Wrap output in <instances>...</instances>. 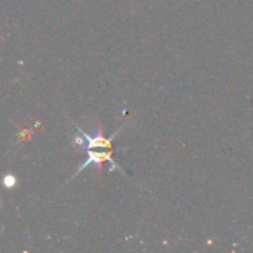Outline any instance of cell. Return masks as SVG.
Returning a JSON list of instances; mask_svg holds the SVG:
<instances>
[{"instance_id": "1", "label": "cell", "mask_w": 253, "mask_h": 253, "mask_svg": "<svg viewBox=\"0 0 253 253\" xmlns=\"http://www.w3.org/2000/svg\"><path fill=\"white\" fill-rule=\"evenodd\" d=\"M107 162L111 165V170H122L123 172V169L114 162V159H111V154H108V153H99L96 150H87V159H86V162L79 168V170L71 178H76L80 172H83V169H86L90 165L101 166V163H107Z\"/></svg>"}, {"instance_id": "2", "label": "cell", "mask_w": 253, "mask_h": 253, "mask_svg": "<svg viewBox=\"0 0 253 253\" xmlns=\"http://www.w3.org/2000/svg\"><path fill=\"white\" fill-rule=\"evenodd\" d=\"M4 185H7V187H13L15 185V178L13 176H10V178H6V182H4Z\"/></svg>"}]
</instances>
